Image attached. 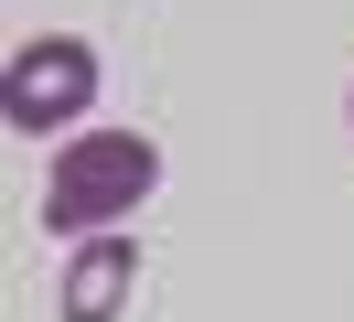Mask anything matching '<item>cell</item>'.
I'll return each instance as SVG.
<instances>
[{
    "mask_svg": "<svg viewBox=\"0 0 354 322\" xmlns=\"http://www.w3.org/2000/svg\"><path fill=\"white\" fill-rule=\"evenodd\" d=\"M129 290H140V236H86L75 269H65V290H54V312L65 322H118Z\"/></svg>",
    "mask_w": 354,
    "mask_h": 322,
    "instance_id": "obj_3",
    "label": "cell"
},
{
    "mask_svg": "<svg viewBox=\"0 0 354 322\" xmlns=\"http://www.w3.org/2000/svg\"><path fill=\"white\" fill-rule=\"evenodd\" d=\"M151 183H161V150L140 140V129H86V140H65L54 150V172H44V226L54 236H118L140 204H151Z\"/></svg>",
    "mask_w": 354,
    "mask_h": 322,
    "instance_id": "obj_1",
    "label": "cell"
},
{
    "mask_svg": "<svg viewBox=\"0 0 354 322\" xmlns=\"http://www.w3.org/2000/svg\"><path fill=\"white\" fill-rule=\"evenodd\" d=\"M86 107H97V43H75V33L11 43V64H0V118L22 129V140H54V129H75Z\"/></svg>",
    "mask_w": 354,
    "mask_h": 322,
    "instance_id": "obj_2",
    "label": "cell"
}]
</instances>
